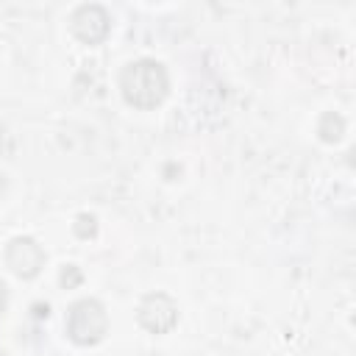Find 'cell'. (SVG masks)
I'll return each instance as SVG.
<instances>
[{"label": "cell", "instance_id": "10", "mask_svg": "<svg viewBox=\"0 0 356 356\" xmlns=\"http://www.w3.org/2000/svg\"><path fill=\"white\" fill-rule=\"evenodd\" d=\"M0 192H3V178H0Z\"/></svg>", "mask_w": 356, "mask_h": 356}, {"label": "cell", "instance_id": "7", "mask_svg": "<svg viewBox=\"0 0 356 356\" xmlns=\"http://www.w3.org/2000/svg\"><path fill=\"white\" fill-rule=\"evenodd\" d=\"M95 231H97L95 217H92V214H81V217H78V225H75V234L86 239V236H95Z\"/></svg>", "mask_w": 356, "mask_h": 356}, {"label": "cell", "instance_id": "2", "mask_svg": "<svg viewBox=\"0 0 356 356\" xmlns=\"http://www.w3.org/2000/svg\"><path fill=\"white\" fill-rule=\"evenodd\" d=\"M106 328H108L106 309L95 298H86V300L72 303V309L67 314V334H70L72 342H78V345H95V342L103 339Z\"/></svg>", "mask_w": 356, "mask_h": 356}, {"label": "cell", "instance_id": "3", "mask_svg": "<svg viewBox=\"0 0 356 356\" xmlns=\"http://www.w3.org/2000/svg\"><path fill=\"white\" fill-rule=\"evenodd\" d=\"M175 320H178V306H175L172 298L164 295V292H153V295H147V298L139 303V323H142L147 331H153V334L170 331V328L175 325Z\"/></svg>", "mask_w": 356, "mask_h": 356}, {"label": "cell", "instance_id": "6", "mask_svg": "<svg viewBox=\"0 0 356 356\" xmlns=\"http://www.w3.org/2000/svg\"><path fill=\"white\" fill-rule=\"evenodd\" d=\"M342 131H345V122H342V117H339V114H334V111L323 114L320 128H317V134H320V139H323V142H337V139L342 136Z\"/></svg>", "mask_w": 356, "mask_h": 356}, {"label": "cell", "instance_id": "8", "mask_svg": "<svg viewBox=\"0 0 356 356\" xmlns=\"http://www.w3.org/2000/svg\"><path fill=\"white\" fill-rule=\"evenodd\" d=\"M61 284H64V286L81 284V270H78L75 264H64V270H61Z\"/></svg>", "mask_w": 356, "mask_h": 356}, {"label": "cell", "instance_id": "5", "mask_svg": "<svg viewBox=\"0 0 356 356\" xmlns=\"http://www.w3.org/2000/svg\"><path fill=\"white\" fill-rule=\"evenodd\" d=\"M111 19H108V14H106V8L103 6H81L75 14H72V31H75V36L81 39V42H86V44H97V42H103L106 36H108V25Z\"/></svg>", "mask_w": 356, "mask_h": 356}, {"label": "cell", "instance_id": "1", "mask_svg": "<svg viewBox=\"0 0 356 356\" xmlns=\"http://www.w3.org/2000/svg\"><path fill=\"white\" fill-rule=\"evenodd\" d=\"M120 89L122 97L136 106V108H156L167 92H170V78L167 70L153 61V58H139L134 64H128L120 75Z\"/></svg>", "mask_w": 356, "mask_h": 356}, {"label": "cell", "instance_id": "4", "mask_svg": "<svg viewBox=\"0 0 356 356\" xmlns=\"http://www.w3.org/2000/svg\"><path fill=\"white\" fill-rule=\"evenodd\" d=\"M6 261L19 278H33L44 264V253L31 236H17V239L8 242Z\"/></svg>", "mask_w": 356, "mask_h": 356}, {"label": "cell", "instance_id": "9", "mask_svg": "<svg viewBox=\"0 0 356 356\" xmlns=\"http://www.w3.org/2000/svg\"><path fill=\"white\" fill-rule=\"evenodd\" d=\"M3 306H6V286H3V281H0V312H3Z\"/></svg>", "mask_w": 356, "mask_h": 356}]
</instances>
